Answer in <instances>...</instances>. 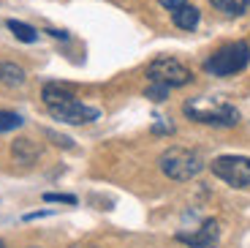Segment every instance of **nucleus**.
Wrapping results in <instances>:
<instances>
[{"instance_id": "obj_1", "label": "nucleus", "mask_w": 250, "mask_h": 248, "mask_svg": "<svg viewBox=\"0 0 250 248\" xmlns=\"http://www.w3.org/2000/svg\"><path fill=\"white\" fill-rule=\"evenodd\" d=\"M41 99H44L49 115L55 120H60V123L84 125V123H95V120L101 118V109L82 104V101L76 99L65 85H55V82H52V85H44Z\"/></svg>"}, {"instance_id": "obj_2", "label": "nucleus", "mask_w": 250, "mask_h": 248, "mask_svg": "<svg viewBox=\"0 0 250 248\" xmlns=\"http://www.w3.org/2000/svg\"><path fill=\"white\" fill-rule=\"evenodd\" d=\"M250 66V47L248 41H231L215 50L212 55L204 60V71L212 76H231L239 74Z\"/></svg>"}, {"instance_id": "obj_3", "label": "nucleus", "mask_w": 250, "mask_h": 248, "mask_svg": "<svg viewBox=\"0 0 250 248\" xmlns=\"http://www.w3.org/2000/svg\"><path fill=\"white\" fill-rule=\"evenodd\" d=\"M204 169V158H201L199 150L190 148H169L161 155V172L166 177L177 180V183H185V180H193L196 174Z\"/></svg>"}, {"instance_id": "obj_4", "label": "nucleus", "mask_w": 250, "mask_h": 248, "mask_svg": "<svg viewBox=\"0 0 250 248\" xmlns=\"http://www.w3.org/2000/svg\"><path fill=\"white\" fill-rule=\"evenodd\" d=\"M185 115L196 123L218 125V128H231L239 123V112L231 104H201V101H188Z\"/></svg>"}, {"instance_id": "obj_5", "label": "nucleus", "mask_w": 250, "mask_h": 248, "mask_svg": "<svg viewBox=\"0 0 250 248\" xmlns=\"http://www.w3.org/2000/svg\"><path fill=\"white\" fill-rule=\"evenodd\" d=\"M212 174L218 180H223L231 188H248L250 186V158L245 155H218L209 164Z\"/></svg>"}, {"instance_id": "obj_6", "label": "nucleus", "mask_w": 250, "mask_h": 248, "mask_svg": "<svg viewBox=\"0 0 250 248\" xmlns=\"http://www.w3.org/2000/svg\"><path fill=\"white\" fill-rule=\"evenodd\" d=\"M147 79L166 85V87H182L193 76H190V69L182 66L180 60H174V57H158V60H152L147 66Z\"/></svg>"}, {"instance_id": "obj_7", "label": "nucleus", "mask_w": 250, "mask_h": 248, "mask_svg": "<svg viewBox=\"0 0 250 248\" xmlns=\"http://www.w3.org/2000/svg\"><path fill=\"white\" fill-rule=\"evenodd\" d=\"M177 240L190 248H218L220 243V223L215 218H207L196 232H180Z\"/></svg>"}, {"instance_id": "obj_8", "label": "nucleus", "mask_w": 250, "mask_h": 248, "mask_svg": "<svg viewBox=\"0 0 250 248\" xmlns=\"http://www.w3.org/2000/svg\"><path fill=\"white\" fill-rule=\"evenodd\" d=\"M171 19H174V25L182 27V30H196V25H199V8L185 3L177 11H171Z\"/></svg>"}, {"instance_id": "obj_9", "label": "nucleus", "mask_w": 250, "mask_h": 248, "mask_svg": "<svg viewBox=\"0 0 250 248\" xmlns=\"http://www.w3.org/2000/svg\"><path fill=\"white\" fill-rule=\"evenodd\" d=\"M38 153H41V150L33 145V139H17V142H14V158L22 161V164H33L38 158Z\"/></svg>"}, {"instance_id": "obj_10", "label": "nucleus", "mask_w": 250, "mask_h": 248, "mask_svg": "<svg viewBox=\"0 0 250 248\" xmlns=\"http://www.w3.org/2000/svg\"><path fill=\"white\" fill-rule=\"evenodd\" d=\"M6 25H8V30H11L14 36L19 38V41H25V44L38 41V30H36L33 25H27V22H19V19H8Z\"/></svg>"}, {"instance_id": "obj_11", "label": "nucleus", "mask_w": 250, "mask_h": 248, "mask_svg": "<svg viewBox=\"0 0 250 248\" xmlns=\"http://www.w3.org/2000/svg\"><path fill=\"white\" fill-rule=\"evenodd\" d=\"M218 11L229 14V17H242L250 8V0H209Z\"/></svg>"}, {"instance_id": "obj_12", "label": "nucleus", "mask_w": 250, "mask_h": 248, "mask_svg": "<svg viewBox=\"0 0 250 248\" xmlns=\"http://www.w3.org/2000/svg\"><path fill=\"white\" fill-rule=\"evenodd\" d=\"M0 82H6L11 87L25 85V71L19 69L17 63H3V76H0Z\"/></svg>"}, {"instance_id": "obj_13", "label": "nucleus", "mask_w": 250, "mask_h": 248, "mask_svg": "<svg viewBox=\"0 0 250 248\" xmlns=\"http://www.w3.org/2000/svg\"><path fill=\"white\" fill-rule=\"evenodd\" d=\"M22 123H25V120H22V115H17V112H6V109H0V134H6V131L19 128Z\"/></svg>"}, {"instance_id": "obj_14", "label": "nucleus", "mask_w": 250, "mask_h": 248, "mask_svg": "<svg viewBox=\"0 0 250 248\" xmlns=\"http://www.w3.org/2000/svg\"><path fill=\"white\" fill-rule=\"evenodd\" d=\"M144 96H147L150 101H166V96H169V87H166V85H158V82H152V85L147 87V93H144Z\"/></svg>"}, {"instance_id": "obj_15", "label": "nucleus", "mask_w": 250, "mask_h": 248, "mask_svg": "<svg viewBox=\"0 0 250 248\" xmlns=\"http://www.w3.org/2000/svg\"><path fill=\"white\" fill-rule=\"evenodd\" d=\"M44 202H57V205H76L74 194H44Z\"/></svg>"}, {"instance_id": "obj_16", "label": "nucleus", "mask_w": 250, "mask_h": 248, "mask_svg": "<svg viewBox=\"0 0 250 248\" xmlns=\"http://www.w3.org/2000/svg\"><path fill=\"white\" fill-rule=\"evenodd\" d=\"M46 137L55 139V145H60V148H71V145H74V139L62 137V134H55V131H46Z\"/></svg>"}, {"instance_id": "obj_17", "label": "nucleus", "mask_w": 250, "mask_h": 248, "mask_svg": "<svg viewBox=\"0 0 250 248\" xmlns=\"http://www.w3.org/2000/svg\"><path fill=\"white\" fill-rule=\"evenodd\" d=\"M158 3H161L163 8H169V11H177L180 6H185L188 0H158Z\"/></svg>"}, {"instance_id": "obj_18", "label": "nucleus", "mask_w": 250, "mask_h": 248, "mask_svg": "<svg viewBox=\"0 0 250 248\" xmlns=\"http://www.w3.org/2000/svg\"><path fill=\"white\" fill-rule=\"evenodd\" d=\"M49 36H55V38H68V33H65V30H49Z\"/></svg>"}, {"instance_id": "obj_19", "label": "nucleus", "mask_w": 250, "mask_h": 248, "mask_svg": "<svg viewBox=\"0 0 250 248\" xmlns=\"http://www.w3.org/2000/svg\"><path fill=\"white\" fill-rule=\"evenodd\" d=\"M0 76H3V63H0Z\"/></svg>"}, {"instance_id": "obj_20", "label": "nucleus", "mask_w": 250, "mask_h": 248, "mask_svg": "<svg viewBox=\"0 0 250 248\" xmlns=\"http://www.w3.org/2000/svg\"><path fill=\"white\" fill-rule=\"evenodd\" d=\"M0 248H6V246H3V243H0Z\"/></svg>"}]
</instances>
